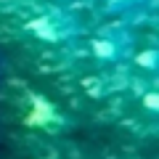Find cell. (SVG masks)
Returning a JSON list of instances; mask_svg holds the SVG:
<instances>
[{
  "instance_id": "obj_4",
  "label": "cell",
  "mask_w": 159,
  "mask_h": 159,
  "mask_svg": "<svg viewBox=\"0 0 159 159\" xmlns=\"http://www.w3.org/2000/svg\"><path fill=\"white\" fill-rule=\"evenodd\" d=\"M127 64L138 66L141 72H146V74H154V72H157V48H154V45H146V48H135Z\"/></svg>"
},
{
  "instance_id": "obj_5",
  "label": "cell",
  "mask_w": 159,
  "mask_h": 159,
  "mask_svg": "<svg viewBox=\"0 0 159 159\" xmlns=\"http://www.w3.org/2000/svg\"><path fill=\"white\" fill-rule=\"evenodd\" d=\"M48 3H53V6H72V8H77V6H82V3H90V0H48Z\"/></svg>"
},
{
  "instance_id": "obj_3",
  "label": "cell",
  "mask_w": 159,
  "mask_h": 159,
  "mask_svg": "<svg viewBox=\"0 0 159 159\" xmlns=\"http://www.w3.org/2000/svg\"><path fill=\"white\" fill-rule=\"evenodd\" d=\"M90 3H96L103 16L114 19V21L135 24L138 19H143L154 8L157 0H90Z\"/></svg>"
},
{
  "instance_id": "obj_1",
  "label": "cell",
  "mask_w": 159,
  "mask_h": 159,
  "mask_svg": "<svg viewBox=\"0 0 159 159\" xmlns=\"http://www.w3.org/2000/svg\"><path fill=\"white\" fill-rule=\"evenodd\" d=\"M21 29L29 40H34L40 45H51V48H61V45H69V43H77L88 32L85 19L80 16L77 8L53 6V3H45V8L32 13L21 24Z\"/></svg>"
},
{
  "instance_id": "obj_2",
  "label": "cell",
  "mask_w": 159,
  "mask_h": 159,
  "mask_svg": "<svg viewBox=\"0 0 159 159\" xmlns=\"http://www.w3.org/2000/svg\"><path fill=\"white\" fill-rule=\"evenodd\" d=\"M135 48L138 37L133 32V24L114 21V19L101 24L88 37V51H90L93 61L103 64V66H125Z\"/></svg>"
}]
</instances>
